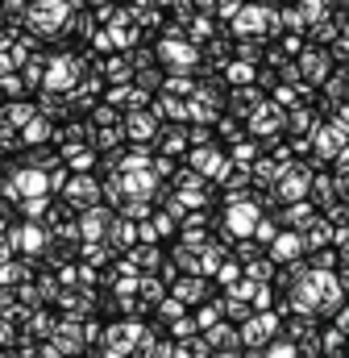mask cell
<instances>
[{
    "label": "cell",
    "instance_id": "obj_20",
    "mask_svg": "<svg viewBox=\"0 0 349 358\" xmlns=\"http://www.w3.org/2000/svg\"><path fill=\"white\" fill-rule=\"evenodd\" d=\"M212 304H216V308H221V317H225V321H233V325H242V321L254 313V308H250V300H242V296H233V292L216 296Z\"/></svg>",
    "mask_w": 349,
    "mask_h": 358
},
{
    "label": "cell",
    "instance_id": "obj_25",
    "mask_svg": "<svg viewBox=\"0 0 349 358\" xmlns=\"http://www.w3.org/2000/svg\"><path fill=\"white\" fill-rule=\"evenodd\" d=\"M266 42L270 38H262V34H250V38H237V50H233V59H246V63H262V50H266Z\"/></svg>",
    "mask_w": 349,
    "mask_h": 358
},
{
    "label": "cell",
    "instance_id": "obj_23",
    "mask_svg": "<svg viewBox=\"0 0 349 358\" xmlns=\"http://www.w3.org/2000/svg\"><path fill=\"white\" fill-rule=\"evenodd\" d=\"M274 176H279V163H274V159H254V163H250V187H254V192H258V187H274Z\"/></svg>",
    "mask_w": 349,
    "mask_h": 358
},
{
    "label": "cell",
    "instance_id": "obj_19",
    "mask_svg": "<svg viewBox=\"0 0 349 358\" xmlns=\"http://www.w3.org/2000/svg\"><path fill=\"white\" fill-rule=\"evenodd\" d=\"M125 259H129L138 271H154L158 263H163V255H158V242H133V246L125 250Z\"/></svg>",
    "mask_w": 349,
    "mask_h": 358
},
{
    "label": "cell",
    "instance_id": "obj_37",
    "mask_svg": "<svg viewBox=\"0 0 349 358\" xmlns=\"http://www.w3.org/2000/svg\"><path fill=\"white\" fill-rule=\"evenodd\" d=\"M17 146H21V138H17V129H13V125H8V121L0 117V155H13Z\"/></svg>",
    "mask_w": 349,
    "mask_h": 358
},
{
    "label": "cell",
    "instance_id": "obj_32",
    "mask_svg": "<svg viewBox=\"0 0 349 358\" xmlns=\"http://www.w3.org/2000/svg\"><path fill=\"white\" fill-rule=\"evenodd\" d=\"M171 263H174L179 271H195V275H200V255H195L191 246H183V242L174 246V259H171Z\"/></svg>",
    "mask_w": 349,
    "mask_h": 358
},
{
    "label": "cell",
    "instance_id": "obj_18",
    "mask_svg": "<svg viewBox=\"0 0 349 358\" xmlns=\"http://www.w3.org/2000/svg\"><path fill=\"white\" fill-rule=\"evenodd\" d=\"M34 113H38V108H34V100H25V96H8V100H0V117H4L13 129H21Z\"/></svg>",
    "mask_w": 349,
    "mask_h": 358
},
{
    "label": "cell",
    "instance_id": "obj_9",
    "mask_svg": "<svg viewBox=\"0 0 349 358\" xmlns=\"http://www.w3.org/2000/svg\"><path fill=\"white\" fill-rule=\"evenodd\" d=\"M46 238H50V229H46V225H38V221L8 225V246H13V250H21L25 259H38V255H42V246H46Z\"/></svg>",
    "mask_w": 349,
    "mask_h": 358
},
{
    "label": "cell",
    "instance_id": "obj_35",
    "mask_svg": "<svg viewBox=\"0 0 349 358\" xmlns=\"http://www.w3.org/2000/svg\"><path fill=\"white\" fill-rule=\"evenodd\" d=\"M250 308H274V283H254Z\"/></svg>",
    "mask_w": 349,
    "mask_h": 358
},
{
    "label": "cell",
    "instance_id": "obj_29",
    "mask_svg": "<svg viewBox=\"0 0 349 358\" xmlns=\"http://www.w3.org/2000/svg\"><path fill=\"white\" fill-rule=\"evenodd\" d=\"M266 358H299V350H295V342H291V338L274 334V338L266 342Z\"/></svg>",
    "mask_w": 349,
    "mask_h": 358
},
{
    "label": "cell",
    "instance_id": "obj_7",
    "mask_svg": "<svg viewBox=\"0 0 349 358\" xmlns=\"http://www.w3.org/2000/svg\"><path fill=\"white\" fill-rule=\"evenodd\" d=\"M295 67H299V80H308L312 88H320V80L333 71V59H329V50L325 46H304L299 55H295Z\"/></svg>",
    "mask_w": 349,
    "mask_h": 358
},
{
    "label": "cell",
    "instance_id": "obj_4",
    "mask_svg": "<svg viewBox=\"0 0 349 358\" xmlns=\"http://www.w3.org/2000/svg\"><path fill=\"white\" fill-rule=\"evenodd\" d=\"M237 334H242V346H266V342L279 334V313H274V308H254V313L237 325Z\"/></svg>",
    "mask_w": 349,
    "mask_h": 358
},
{
    "label": "cell",
    "instance_id": "obj_12",
    "mask_svg": "<svg viewBox=\"0 0 349 358\" xmlns=\"http://www.w3.org/2000/svg\"><path fill=\"white\" fill-rule=\"evenodd\" d=\"M274 217H279V225H283V229H308V225L320 217V208H316L308 196H299V200H287Z\"/></svg>",
    "mask_w": 349,
    "mask_h": 358
},
{
    "label": "cell",
    "instance_id": "obj_36",
    "mask_svg": "<svg viewBox=\"0 0 349 358\" xmlns=\"http://www.w3.org/2000/svg\"><path fill=\"white\" fill-rule=\"evenodd\" d=\"M274 42H279V50H283L287 59H295V55L304 50V34H279Z\"/></svg>",
    "mask_w": 349,
    "mask_h": 358
},
{
    "label": "cell",
    "instance_id": "obj_22",
    "mask_svg": "<svg viewBox=\"0 0 349 358\" xmlns=\"http://www.w3.org/2000/svg\"><path fill=\"white\" fill-rule=\"evenodd\" d=\"M221 80H225L229 88H237V84H254V63H246V59H229V63L221 67Z\"/></svg>",
    "mask_w": 349,
    "mask_h": 358
},
{
    "label": "cell",
    "instance_id": "obj_24",
    "mask_svg": "<svg viewBox=\"0 0 349 358\" xmlns=\"http://www.w3.org/2000/svg\"><path fill=\"white\" fill-rule=\"evenodd\" d=\"M242 275H246V279H254V283H270V275H274V259L262 250V255H254V259H246V263H242Z\"/></svg>",
    "mask_w": 349,
    "mask_h": 358
},
{
    "label": "cell",
    "instance_id": "obj_33",
    "mask_svg": "<svg viewBox=\"0 0 349 358\" xmlns=\"http://www.w3.org/2000/svg\"><path fill=\"white\" fill-rule=\"evenodd\" d=\"M212 275H216V283H221V287H233V283H237V275H242V263H237V259H221V267L212 271Z\"/></svg>",
    "mask_w": 349,
    "mask_h": 358
},
{
    "label": "cell",
    "instance_id": "obj_16",
    "mask_svg": "<svg viewBox=\"0 0 349 358\" xmlns=\"http://www.w3.org/2000/svg\"><path fill=\"white\" fill-rule=\"evenodd\" d=\"M204 342L212 346V350H242V334H237V325L233 321H216V325H208L204 329Z\"/></svg>",
    "mask_w": 349,
    "mask_h": 358
},
{
    "label": "cell",
    "instance_id": "obj_28",
    "mask_svg": "<svg viewBox=\"0 0 349 358\" xmlns=\"http://www.w3.org/2000/svg\"><path fill=\"white\" fill-rule=\"evenodd\" d=\"M46 204H50V196H21V200H17V208H21L25 221H42Z\"/></svg>",
    "mask_w": 349,
    "mask_h": 358
},
{
    "label": "cell",
    "instance_id": "obj_27",
    "mask_svg": "<svg viewBox=\"0 0 349 358\" xmlns=\"http://www.w3.org/2000/svg\"><path fill=\"white\" fill-rule=\"evenodd\" d=\"M133 84H138L142 92H150V96H154V92L163 88V71H158L154 63H150V67H138V71H133Z\"/></svg>",
    "mask_w": 349,
    "mask_h": 358
},
{
    "label": "cell",
    "instance_id": "obj_34",
    "mask_svg": "<svg viewBox=\"0 0 349 358\" xmlns=\"http://www.w3.org/2000/svg\"><path fill=\"white\" fill-rule=\"evenodd\" d=\"M25 13H29V0H0V21H21L25 25Z\"/></svg>",
    "mask_w": 349,
    "mask_h": 358
},
{
    "label": "cell",
    "instance_id": "obj_10",
    "mask_svg": "<svg viewBox=\"0 0 349 358\" xmlns=\"http://www.w3.org/2000/svg\"><path fill=\"white\" fill-rule=\"evenodd\" d=\"M262 25H266V4H262V0H242V8L229 17V29H233L237 38L262 34ZM262 38H266V34H262Z\"/></svg>",
    "mask_w": 349,
    "mask_h": 358
},
{
    "label": "cell",
    "instance_id": "obj_15",
    "mask_svg": "<svg viewBox=\"0 0 349 358\" xmlns=\"http://www.w3.org/2000/svg\"><path fill=\"white\" fill-rule=\"evenodd\" d=\"M46 121H67V117H75L71 113V100H67V92H50V88H42V96H38V104H34Z\"/></svg>",
    "mask_w": 349,
    "mask_h": 358
},
{
    "label": "cell",
    "instance_id": "obj_2",
    "mask_svg": "<svg viewBox=\"0 0 349 358\" xmlns=\"http://www.w3.org/2000/svg\"><path fill=\"white\" fill-rule=\"evenodd\" d=\"M59 196L80 213V208H87V204L100 200V176H91V171H67L63 187H59Z\"/></svg>",
    "mask_w": 349,
    "mask_h": 358
},
{
    "label": "cell",
    "instance_id": "obj_6",
    "mask_svg": "<svg viewBox=\"0 0 349 358\" xmlns=\"http://www.w3.org/2000/svg\"><path fill=\"white\" fill-rule=\"evenodd\" d=\"M183 155H187V167H191V171H200L204 179H216V176H221V167L229 163V155L221 150V142H204V146H187Z\"/></svg>",
    "mask_w": 349,
    "mask_h": 358
},
{
    "label": "cell",
    "instance_id": "obj_17",
    "mask_svg": "<svg viewBox=\"0 0 349 358\" xmlns=\"http://www.w3.org/2000/svg\"><path fill=\"white\" fill-rule=\"evenodd\" d=\"M50 134H54V121H46L42 113H34L21 129H17V138H21V146H42V142H50Z\"/></svg>",
    "mask_w": 349,
    "mask_h": 358
},
{
    "label": "cell",
    "instance_id": "obj_14",
    "mask_svg": "<svg viewBox=\"0 0 349 358\" xmlns=\"http://www.w3.org/2000/svg\"><path fill=\"white\" fill-rule=\"evenodd\" d=\"M266 255H270L274 263H291V259H299V255H304V238H299V229H279V234L266 242Z\"/></svg>",
    "mask_w": 349,
    "mask_h": 358
},
{
    "label": "cell",
    "instance_id": "obj_1",
    "mask_svg": "<svg viewBox=\"0 0 349 358\" xmlns=\"http://www.w3.org/2000/svg\"><path fill=\"white\" fill-rule=\"evenodd\" d=\"M67 4L63 0H29V13H25V29L34 38H59L63 25H67Z\"/></svg>",
    "mask_w": 349,
    "mask_h": 358
},
{
    "label": "cell",
    "instance_id": "obj_38",
    "mask_svg": "<svg viewBox=\"0 0 349 358\" xmlns=\"http://www.w3.org/2000/svg\"><path fill=\"white\" fill-rule=\"evenodd\" d=\"M13 342H17V321H8L0 313V346H13Z\"/></svg>",
    "mask_w": 349,
    "mask_h": 358
},
{
    "label": "cell",
    "instance_id": "obj_26",
    "mask_svg": "<svg viewBox=\"0 0 349 358\" xmlns=\"http://www.w3.org/2000/svg\"><path fill=\"white\" fill-rule=\"evenodd\" d=\"M295 8H299V17H304V25H312V21H320V17H329V8H333V0H295Z\"/></svg>",
    "mask_w": 349,
    "mask_h": 358
},
{
    "label": "cell",
    "instance_id": "obj_8",
    "mask_svg": "<svg viewBox=\"0 0 349 358\" xmlns=\"http://www.w3.org/2000/svg\"><path fill=\"white\" fill-rule=\"evenodd\" d=\"M158 125H163V117H158V113H154L150 104H142V108H129V113H121V129H125V138H129V142H150Z\"/></svg>",
    "mask_w": 349,
    "mask_h": 358
},
{
    "label": "cell",
    "instance_id": "obj_39",
    "mask_svg": "<svg viewBox=\"0 0 349 358\" xmlns=\"http://www.w3.org/2000/svg\"><path fill=\"white\" fill-rule=\"evenodd\" d=\"M158 267H163V283H171L174 275H179V267H174V263H158Z\"/></svg>",
    "mask_w": 349,
    "mask_h": 358
},
{
    "label": "cell",
    "instance_id": "obj_31",
    "mask_svg": "<svg viewBox=\"0 0 349 358\" xmlns=\"http://www.w3.org/2000/svg\"><path fill=\"white\" fill-rule=\"evenodd\" d=\"M191 321H195V329L204 334L208 325H216V321H221V308H216V304H204V300H200V304H195V317H191Z\"/></svg>",
    "mask_w": 349,
    "mask_h": 358
},
{
    "label": "cell",
    "instance_id": "obj_5",
    "mask_svg": "<svg viewBox=\"0 0 349 358\" xmlns=\"http://www.w3.org/2000/svg\"><path fill=\"white\" fill-rule=\"evenodd\" d=\"M308 179H312V167L308 163H287V167H279V176H274V196L287 204V200H299V196H308Z\"/></svg>",
    "mask_w": 349,
    "mask_h": 358
},
{
    "label": "cell",
    "instance_id": "obj_11",
    "mask_svg": "<svg viewBox=\"0 0 349 358\" xmlns=\"http://www.w3.org/2000/svg\"><path fill=\"white\" fill-rule=\"evenodd\" d=\"M208 292H212L208 275H195V271H179V275L171 279V296H174V300H183V304H200Z\"/></svg>",
    "mask_w": 349,
    "mask_h": 358
},
{
    "label": "cell",
    "instance_id": "obj_30",
    "mask_svg": "<svg viewBox=\"0 0 349 358\" xmlns=\"http://www.w3.org/2000/svg\"><path fill=\"white\" fill-rule=\"evenodd\" d=\"M167 329H171V342H183V338L200 334V329H195V321H191V313H179L174 321H167Z\"/></svg>",
    "mask_w": 349,
    "mask_h": 358
},
{
    "label": "cell",
    "instance_id": "obj_41",
    "mask_svg": "<svg viewBox=\"0 0 349 358\" xmlns=\"http://www.w3.org/2000/svg\"><path fill=\"white\" fill-rule=\"evenodd\" d=\"M4 217H13V213H8V204H4V200H0V221H4Z\"/></svg>",
    "mask_w": 349,
    "mask_h": 358
},
{
    "label": "cell",
    "instance_id": "obj_3",
    "mask_svg": "<svg viewBox=\"0 0 349 358\" xmlns=\"http://www.w3.org/2000/svg\"><path fill=\"white\" fill-rule=\"evenodd\" d=\"M154 59L167 63V67H183V71H191V67L200 63V46L187 42L183 34H167V38L158 42V50H154Z\"/></svg>",
    "mask_w": 349,
    "mask_h": 358
},
{
    "label": "cell",
    "instance_id": "obj_13",
    "mask_svg": "<svg viewBox=\"0 0 349 358\" xmlns=\"http://www.w3.org/2000/svg\"><path fill=\"white\" fill-rule=\"evenodd\" d=\"M108 217H112V208L108 204H87L75 213V229H80V242H91V238H104V225H108Z\"/></svg>",
    "mask_w": 349,
    "mask_h": 358
},
{
    "label": "cell",
    "instance_id": "obj_40",
    "mask_svg": "<svg viewBox=\"0 0 349 358\" xmlns=\"http://www.w3.org/2000/svg\"><path fill=\"white\" fill-rule=\"evenodd\" d=\"M242 358H266V346H246V355Z\"/></svg>",
    "mask_w": 349,
    "mask_h": 358
},
{
    "label": "cell",
    "instance_id": "obj_21",
    "mask_svg": "<svg viewBox=\"0 0 349 358\" xmlns=\"http://www.w3.org/2000/svg\"><path fill=\"white\" fill-rule=\"evenodd\" d=\"M229 146H233V150H225V155H229L233 163H242V167H250V163L262 155V142L254 138V134H242V138H233Z\"/></svg>",
    "mask_w": 349,
    "mask_h": 358
},
{
    "label": "cell",
    "instance_id": "obj_42",
    "mask_svg": "<svg viewBox=\"0 0 349 358\" xmlns=\"http://www.w3.org/2000/svg\"><path fill=\"white\" fill-rule=\"evenodd\" d=\"M0 176H4V155H0Z\"/></svg>",
    "mask_w": 349,
    "mask_h": 358
}]
</instances>
